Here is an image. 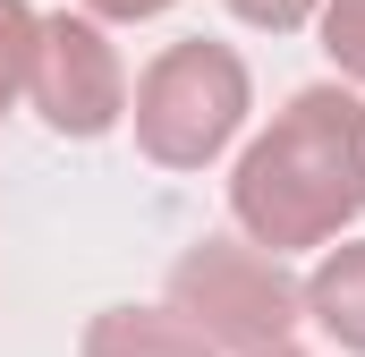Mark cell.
Returning <instances> with one entry per match:
<instances>
[{
	"label": "cell",
	"mask_w": 365,
	"mask_h": 357,
	"mask_svg": "<svg viewBox=\"0 0 365 357\" xmlns=\"http://www.w3.org/2000/svg\"><path fill=\"white\" fill-rule=\"evenodd\" d=\"M357 213H365V102L349 86L289 94V111L230 171V221L264 256H306V247H331Z\"/></svg>",
	"instance_id": "obj_1"
},
{
	"label": "cell",
	"mask_w": 365,
	"mask_h": 357,
	"mask_svg": "<svg viewBox=\"0 0 365 357\" xmlns=\"http://www.w3.org/2000/svg\"><path fill=\"white\" fill-rule=\"evenodd\" d=\"M247 60L230 43H170L145 77H136V145L162 171H204L212 154H230V136L247 128Z\"/></svg>",
	"instance_id": "obj_2"
},
{
	"label": "cell",
	"mask_w": 365,
	"mask_h": 357,
	"mask_svg": "<svg viewBox=\"0 0 365 357\" xmlns=\"http://www.w3.org/2000/svg\"><path fill=\"white\" fill-rule=\"evenodd\" d=\"M170 306L212 349L272 357V349H289V332L306 315V281H289V264L264 256V247H247V238H204L170 272Z\"/></svg>",
	"instance_id": "obj_3"
},
{
	"label": "cell",
	"mask_w": 365,
	"mask_h": 357,
	"mask_svg": "<svg viewBox=\"0 0 365 357\" xmlns=\"http://www.w3.org/2000/svg\"><path fill=\"white\" fill-rule=\"evenodd\" d=\"M26 102L60 128V136H102V128H119V111H128V69H119V51H110V34L93 26V17H34V60H26Z\"/></svg>",
	"instance_id": "obj_4"
},
{
	"label": "cell",
	"mask_w": 365,
	"mask_h": 357,
	"mask_svg": "<svg viewBox=\"0 0 365 357\" xmlns=\"http://www.w3.org/2000/svg\"><path fill=\"white\" fill-rule=\"evenodd\" d=\"M86 357H221L179 306H102L86 323Z\"/></svg>",
	"instance_id": "obj_5"
},
{
	"label": "cell",
	"mask_w": 365,
	"mask_h": 357,
	"mask_svg": "<svg viewBox=\"0 0 365 357\" xmlns=\"http://www.w3.org/2000/svg\"><path fill=\"white\" fill-rule=\"evenodd\" d=\"M306 315L340 341V349L365 357V238H340L323 247V264L306 272Z\"/></svg>",
	"instance_id": "obj_6"
},
{
	"label": "cell",
	"mask_w": 365,
	"mask_h": 357,
	"mask_svg": "<svg viewBox=\"0 0 365 357\" xmlns=\"http://www.w3.org/2000/svg\"><path fill=\"white\" fill-rule=\"evenodd\" d=\"M26 60H34V9L26 0H0V119L26 94Z\"/></svg>",
	"instance_id": "obj_7"
},
{
	"label": "cell",
	"mask_w": 365,
	"mask_h": 357,
	"mask_svg": "<svg viewBox=\"0 0 365 357\" xmlns=\"http://www.w3.org/2000/svg\"><path fill=\"white\" fill-rule=\"evenodd\" d=\"M314 26H323V51H331V69L365 86V0H323V9H314Z\"/></svg>",
	"instance_id": "obj_8"
},
{
	"label": "cell",
	"mask_w": 365,
	"mask_h": 357,
	"mask_svg": "<svg viewBox=\"0 0 365 357\" xmlns=\"http://www.w3.org/2000/svg\"><path fill=\"white\" fill-rule=\"evenodd\" d=\"M314 9H323V0H230V17H247V26H264V34H297Z\"/></svg>",
	"instance_id": "obj_9"
},
{
	"label": "cell",
	"mask_w": 365,
	"mask_h": 357,
	"mask_svg": "<svg viewBox=\"0 0 365 357\" xmlns=\"http://www.w3.org/2000/svg\"><path fill=\"white\" fill-rule=\"evenodd\" d=\"M93 9V26H145V17H162L170 0H86Z\"/></svg>",
	"instance_id": "obj_10"
},
{
	"label": "cell",
	"mask_w": 365,
	"mask_h": 357,
	"mask_svg": "<svg viewBox=\"0 0 365 357\" xmlns=\"http://www.w3.org/2000/svg\"><path fill=\"white\" fill-rule=\"evenodd\" d=\"M272 357H297V349H272Z\"/></svg>",
	"instance_id": "obj_11"
}]
</instances>
